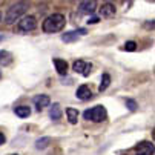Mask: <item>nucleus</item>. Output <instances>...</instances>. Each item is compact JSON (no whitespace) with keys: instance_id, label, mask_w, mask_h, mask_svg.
<instances>
[{"instance_id":"obj_1","label":"nucleus","mask_w":155,"mask_h":155,"mask_svg":"<svg viewBox=\"0 0 155 155\" xmlns=\"http://www.w3.org/2000/svg\"><path fill=\"white\" fill-rule=\"evenodd\" d=\"M64 23H66V18L63 14H52L45 18L41 29L45 32H58L64 28Z\"/></svg>"},{"instance_id":"obj_2","label":"nucleus","mask_w":155,"mask_h":155,"mask_svg":"<svg viewBox=\"0 0 155 155\" xmlns=\"http://www.w3.org/2000/svg\"><path fill=\"white\" fill-rule=\"evenodd\" d=\"M26 9H28V5L23 3V2L12 5V6L8 9V12H6L5 21H6V23H14V21H18L20 17L26 12Z\"/></svg>"},{"instance_id":"obj_3","label":"nucleus","mask_w":155,"mask_h":155,"mask_svg":"<svg viewBox=\"0 0 155 155\" xmlns=\"http://www.w3.org/2000/svg\"><path fill=\"white\" fill-rule=\"evenodd\" d=\"M83 117H84V120H91V121L100 123V121H104V120H106L107 112H106L104 106H94V107H91V109L84 110Z\"/></svg>"},{"instance_id":"obj_4","label":"nucleus","mask_w":155,"mask_h":155,"mask_svg":"<svg viewBox=\"0 0 155 155\" xmlns=\"http://www.w3.org/2000/svg\"><path fill=\"white\" fill-rule=\"evenodd\" d=\"M35 26H37V21H35V17L32 15H26L23 18H20L18 25H17L20 32H31L35 29Z\"/></svg>"},{"instance_id":"obj_5","label":"nucleus","mask_w":155,"mask_h":155,"mask_svg":"<svg viewBox=\"0 0 155 155\" xmlns=\"http://www.w3.org/2000/svg\"><path fill=\"white\" fill-rule=\"evenodd\" d=\"M72 69L78 74H81L83 77H87L91 74V69H92V64L91 63H86L83 60H75L74 64H72Z\"/></svg>"},{"instance_id":"obj_6","label":"nucleus","mask_w":155,"mask_h":155,"mask_svg":"<svg viewBox=\"0 0 155 155\" xmlns=\"http://www.w3.org/2000/svg\"><path fill=\"white\" fill-rule=\"evenodd\" d=\"M137 155H153V144L149 141H141L137 146Z\"/></svg>"},{"instance_id":"obj_7","label":"nucleus","mask_w":155,"mask_h":155,"mask_svg":"<svg viewBox=\"0 0 155 155\" xmlns=\"http://www.w3.org/2000/svg\"><path fill=\"white\" fill-rule=\"evenodd\" d=\"M32 101H34V104H35L37 110H41L43 107L49 106V103H51V98H49L48 95H45V94H41V95H35V97L32 98Z\"/></svg>"},{"instance_id":"obj_8","label":"nucleus","mask_w":155,"mask_h":155,"mask_svg":"<svg viewBox=\"0 0 155 155\" xmlns=\"http://www.w3.org/2000/svg\"><path fill=\"white\" fill-rule=\"evenodd\" d=\"M77 98L78 100H81V101H86V100H89L91 97H92V92H91V89H89V86H86V84H81L78 89H77Z\"/></svg>"},{"instance_id":"obj_9","label":"nucleus","mask_w":155,"mask_h":155,"mask_svg":"<svg viewBox=\"0 0 155 155\" xmlns=\"http://www.w3.org/2000/svg\"><path fill=\"white\" fill-rule=\"evenodd\" d=\"M95 6H97V3L91 0V2H81L78 5V9L83 14H94L95 12Z\"/></svg>"},{"instance_id":"obj_10","label":"nucleus","mask_w":155,"mask_h":155,"mask_svg":"<svg viewBox=\"0 0 155 155\" xmlns=\"http://www.w3.org/2000/svg\"><path fill=\"white\" fill-rule=\"evenodd\" d=\"M52 61H54V66H55V71L60 75H66V72H68V63L61 58H54Z\"/></svg>"},{"instance_id":"obj_11","label":"nucleus","mask_w":155,"mask_h":155,"mask_svg":"<svg viewBox=\"0 0 155 155\" xmlns=\"http://www.w3.org/2000/svg\"><path fill=\"white\" fill-rule=\"evenodd\" d=\"M115 14V6L112 3H104L100 9V15L101 17H112Z\"/></svg>"},{"instance_id":"obj_12","label":"nucleus","mask_w":155,"mask_h":155,"mask_svg":"<svg viewBox=\"0 0 155 155\" xmlns=\"http://www.w3.org/2000/svg\"><path fill=\"white\" fill-rule=\"evenodd\" d=\"M14 112H15V115L20 117V118H26V117L31 115V109H29L28 106H25V104H21V106H17V107L14 109Z\"/></svg>"},{"instance_id":"obj_13","label":"nucleus","mask_w":155,"mask_h":155,"mask_svg":"<svg viewBox=\"0 0 155 155\" xmlns=\"http://www.w3.org/2000/svg\"><path fill=\"white\" fill-rule=\"evenodd\" d=\"M49 117L52 120H60V117H61V107H60L58 103H54L52 107L49 109Z\"/></svg>"},{"instance_id":"obj_14","label":"nucleus","mask_w":155,"mask_h":155,"mask_svg":"<svg viewBox=\"0 0 155 155\" xmlns=\"http://www.w3.org/2000/svg\"><path fill=\"white\" fill-rule=\"evenodd\" d=\"M66 115H68V120L71 124H75L77 120H78V110L74 109V107H68L66 109Z\"/></svg>"},{"instance_id":"obj_15","label":"nucleus","mask_w":155,"mask_h":155,"mask_svg":"<svg viewBox=\"0 0 155 155\" xmlns=\"http://www.w3.org/2000/svg\"><path fill=\"white\" fill-rule=\"evenodd\" d=\"M61 40H63L64 43H72V41H77V40H78V34H77V31L64 32V34L61 35Z\"/></svg>"},{"instance_id":"obj_16","label":"nucleus","mask_w":155,"mask_h":155,"mask_svg":"<svg viewBox=\"0 0 155 155\" xmlns=\"http://www.w3.org/2000/svg\"><path fill=\"white\" fill-rule=\"evenodd\" d=\"M11 61H12V55L8 51H0V64L8 66Z\"/></svg>"},{"instance_id":"obj_17","label":"nucleus","mask_w":155,"mask_h":155,"mask_svg":"<svg viewBox=\"0 0 155 155\" xmlns=\"http://www.w3.org/2000/svg\"><path fill=\"white\" fill-rule=\"evenodd\" d=\"M109 84H110V77H109V74H103V77H101V83H100L98 91H100V92L106 91L107 87H109Z\"/></svg>"},{"instance_id":"obj_18","label":"nucleus","mask_w":155,"mask_h":155,"mask_svg":"<svg viewBox=\"0 0 155 155\" xmlns=\"http://www.w3.org/2000/svg\"><path fill=\"white\" fill-rule=\"evenodd\" d=\"M49 143H51V138L49 137H43V138H40V140L35 141V147L37 149H46Z\"/></svg>"},{"instance_id":"obj_19","label":"nucleus","mask_w":155,"mask_h":155,"mask_svg":"<svg viewBox=\"0 0 155 155\" xmlns=\"http://www.w3.org/2000/svg\"><path fill=\"white\" fill-rule=\"evenodd\" d=\"M126 107L134 112V110H137V103L132 100V98H127V100H126Z\"/></svg>"},{"instance_id":"obj_20","label":"nucleus","mask_w":155,"mask_h":155,"mask_svg":"<svg viewBox=\"0 0 155 155\" xmlns=\"http://www.w3.org/2000/svg\"><path fill=\"white\" fill-rule=\"evenodd\" d=\"M137 49V43L135 41H127V43H124V51H135Z\"/></svg>"},{"instance_id":"obj_21","label":"nucleus","mask_w":155,"mask_h":155,"mask_svg":"<svg viewBox=\"0 0 155 155\" xmlns=\"http://www.w3.org/2000/svg\"><path fill=\"white\" fill-rule=\"evenodd\" d=\"M98 20H100L98 17H91L89 20H87V23H89V25H95V23H97Z\"/></svg>"},{"instance_id":"obj_22","label":"nucleus","mask_w":155,"mask_h":155,"mask_svg":"<svg viewBox=\"0 0 155 155\" xmlns=\"http://www.w3.org/2000/svg\"><path fill=\"white\" fill-rule=\"evenodd\" d=\"M5 141H6V138H5V135L0 132V144H5Z\"/></svg>"},{"instance_id":"obj_23","label":"nucleus","mask_w":155,"mask_h":155,"mask_svg":"<svg viewBox=\"0 0 155 155\" xmlns=\"http://www.w3.org/2000/svg\"><path fill=\"white\" fill-rule=\"evenodd\" d=\"M0 21H2V12H0Z\"/></svg>"},{"instance_id":"obj_24","label":"nucleus","mask_w":155,"mask_h":155,"mask_svg":"<svg viewBox=\"0 0 155 155\" xmlns=\"http://www.w3.org/2000/svg\"><path fill=\"white\" fill-rule=\"evenodd\" d=\"M0 40H3V35H0Z\"/></svg>"},{"instance_id":"obj_25","label":"nucleus","mask_w":155,"mask_h":155,"mask_svg":"<svg viewBox=\"0 0 155 155\" xmlns=\"http://www.w3.org/2000/svg\"><path fill=\"white\" fill-rule=\"evenodd\" d=\"M0 77H2V72H0Z\"/></svg>"}]
</instances>
